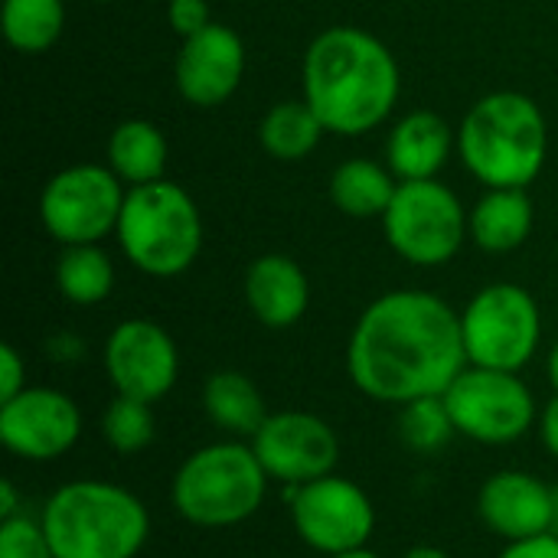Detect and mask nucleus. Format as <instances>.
<instances>
[{"instance_id": "obj_1", "label": "nucleus", "mask_w": 558, "mask_h": 558, "mask_svg": "<svg viewBox=\"0 0 558 558\" xmlns=\"http://www.w3.org/2000/svg\"><path fill=\"white\" fill-rule=\"evenodd\" d=\"M464 369L461 314L445 298L418 288L379 294L360 314L347 343L353 386L386 405L445 396Z\"/></svg>"}, {"instance_id": "obj_2", "label": "nucleus", "mask_w": 558, "mask_h": 558, "mask_svg": "<svg viewBox=\"0 0 558 558\" xmlns=\"http://www.w3.org/2000/svg\"><path fill=\"white\" fill-rule=\"evenodd\" d=\"M402 75L392 49L360 26L317 33L301 62V92L327 134L360 137L399 101Z\"/></svg>"}, {"instance_id": "obj_3", "label": "nucleus", "mask_w": 558, "mask_h": 558, "mask_svg": "<svg viewBox=\"0 0 558 558\" xmlns=\"http://www.w3.org/2000/svg\"><path fill=\"white\" fill-rule=\"evenodd\" d=\"M458 157L487 190H526L546 167L549 124L523 92H490L458 128Z\"/></svg>"}, {"instance_id": "obj_4", "label": "nucleus", "mask_w": 558, "mask_h": 558, "mask_svg": "<svg viewBox=\"0 0 558 558\" xmlns=\"http://www.w3.org/2000/svg\"><path fill=\"white\" fill-rule=\"evenodd\" d=\"M39 523L56 558H137L150 536L144 500L114 481L62 484Z\"/></svg>"}, {"instance_id": "obj_5", "label": "nucleus", "mask_w": 558, "mask_h": 558, "mask_svg": "<svg viewBox=\"0 0 558 558\" xmlns=\"http://www.w3.org/2000/svg\"><path fill=\"white\" fill-rule=\"evenodd\" d=\"M268 481L252 445L235 438L213 441L183 458L170 484V504L190 526L229 530L265 507Z\"/></svg>"}, {"instance_id": "obj_6", "label": "nucleus", "mask_w": 558, "mask_h": 558, "mask_svg": "<svg viewBox=\"0 0 558 558\" xmlns=\"http://www.w3.org/2000/svg\"><path fill=\"white\" fill-rule=\"evenodd\" d=\"M114 239L137 271L150 278H177L199 258L203 216L180 183L157 180L131 186Z\"/></svg>"}, {"instance_id": "obj_7", "label": "nucleus", "mask_w": 558, "mask_h": 558, "mask_svg": "<svg viewBox=\"0 0 558 558\" xmlns=\"http://www.w3.org/2000/svg\"><path fill=\"white\" fill-rule=\"evenodd\" d=\"M383 232L389 248L415 268L448 265L471 235L464 203L438 177L399 180V190L383 216Z\"/></svg>"}, {"instance_id": "obj_8", "label": "nucleus", "mask_w": 558, "mask_h": 558, "mask_svg": "<svg viewBox=\"0 0 558 558\" xmlns=\"http://www.w3.org/2000/svg\"><path fill=\"white\" fill-rule=\"evenodd\" d=\"M461 337L471 366L520 373L533 363L543 340L539 304L513 281L487 284L461 311Z\"/></svg>"}, {"instance_id": "obj_9", "label": "nucleus", "mask_w": 558, "mask_h": 558, "mask_svg": "<svg viewBox=\"0 0 558 558\" xmlns=\"http://www.w3.org/2000/svg\"><path fill=\"white\" fill-rule=\"evenodd\" d=\"M445 405L461 438L487 448H504L530 435L539 422V405L533 389L520 373L471 366L448 386Z\"/></svg>"}, {"instance_id": "obj_10", "label": "nucleus", "mask_w": 558, "mask_h": 558, "mask_svg": "<svg viewBox=\"0 0 558 558\" xmlns=\"http://www.w3.org/2000/svg\"><path fill=\"white\" fill-rule=\"evenodd\" d=\"M124 183L105 163H75L46 180L39 193V222L49 239L65 245H98L118 229Z\"/></svg>"}, {"instance_id": "obj_11", "label": "nucleus", "mask_w": 558, "mask_h": 558, "mask_svg": "<svg viewBox=\"0 0 558 558\" xmlns=\"http://www.w3.org/2000/svg\"><path fill=\"white\" fill-rule=\"evenodd\" d=\"M291 526L304 546L320 556H340L369 546L376 530V507L369 494L337 471L301 487L284 490Z\"/></svg>"}, {"instance_id": "obj_12", "label": "nucleus", "mask_w": 558, "mask_h": 558, "mask_svg": "<svg viewBox=\"0 0 558 558\" xmlns=\"http://www.w3.org/2000/svg\"><path fill=\"white\" fill-rule=\"evenodd\" d=\"M265 474L284 487H301L337 471L340 438L330 422L314 412H271L248 438Z\"/></svg>"}, {"instance_id": "obj_13", "label": "nucleus", "mask_w": 558, "mask_h": 558, "mask_svg": "<svg viewBox=\"0 0 558 558\" xmlns=\"http://www.w3.org/2000/svg\"><path fill=\"white\" fill-rule=\"evenodd\" d=\"M101 363L114 396H131L150 405L160 402L180 376V350L173 337L147 317L121 320L105 340Z\"/></svg>"}, {"instance_id": "obj_14", "label": "nucleus", "mask_w": 558, "mask_h": 558, "mask_svg": "<svg viewBox=\"0 0 558 558\" xmlns=\"http://www.w3.org/2000/svg\"><path fill=\"white\" fill-rule=\"evenodd\" d=\"M82 438V412L72 396L49 386H26L0 402V441L33 464L59 461Z\"/></svg>"}, {"instance_id": "obj_15", "label": "nucleus", "mask_w": 558, "mask_h": 558, "mask_svg": "<svg viewBox=\"0 0 558 558\" xmlns=\"http://www.w3.org/2000/svg\"><path fill=\"white\" fill-rule=\"evenodd\" d=\"M242 75H245V43L239 39L235 29L216 20L203 33L183 39L173 62L177 92L193 108H219L239 92Z\"/></svg>"}, {"instance_id": "obj_16", "label": "nucleus", "mask_w": 558, "mask_h": 558, "mask_svg": "<svg viewBox=\"0 0 558 558\" xmlns=\"http://www.w3.org/2000/svg\"><path fill=\"white\" fill-rule=\"evenodd\" d=\"M477 513L507 543L553 533V487L526 471H497L481 484Z\"/></svg>"}, {"instance_id": "obj_17", "label": "nucleus", "mask_w": 558, "mask_h": 558, "mask_svg": "<svg viewBox=\"0 0 558 558\" xmlns=\"http://www.w3.org/2000/svg\"><path fill=\"white\" fill-rule=\"evenodd\" d=\"M245 304L268 330L294 327L311 307L307 271L288 255H258L245 271Z\"/></svg>"}, {"instance_id": "obj_18", "label": "nucleus", "mask_w": 558, "mask_h": 558, "mask_svg": "<svg viewBox=\"0 0 558 558\" xmlns=\"http://www.w3.org/2000/svg\"><path fill=\"white\" fill-rule=\"evenodd\" d=\"M451 150H458V131L428 108L399 118L386 141V160L396 180H435L448 167Z\"/></svg>"}, {"instance_id": "obj_19", "label": "nucleus", "mask_w": 558, "mask_h": 558, "mask_svg": "<svg viewBox=\"0 0 558 558\" xmlns=\"http://www.w3.org/2000/svg\"><path fill=\"white\" fill-rule=\"evenodd\" d=\"M468 229L477 248L504 255L520 248L533 232V199L526 190H487L468 213Z\"/></svg>"}, {"instance_id": "obj_20", "label": "nucleus", "mask_w": 558, "mask_h": 558, "mask_svg": "<svg viewBox=\"0 0 558 558\" xmlns=\"http://www.w3.org/2000/svg\"><path fill=\"white\" fill-rule=\"evenodd\" d=\"M203 412L232 438H252L271 415L262 389L239 369H219L203 383Z\"/></svg>"}, {"instance_id": "obj_21", "label": "nucleus", "mask_w": 558, "mask_h": 558, "mask_svg": "<svg viewBox=\"0 0 558 558\" xmlns=\"http://www.w3.org/2000/svg\"><path fill=\"white\" fill-rule=\"evenodd\" d=\"M108 167L131 190L163 180L167 170V137L147 118L121 121L108 137Z\"/></svg>"}, {"instance_id": "obj_22", "label": "nucleus", "mask_w": 558, "mask_h": 558, "mask_svg": "<svg viewBox=\"0 0 558 558\" xmlns=\"http://www.w3.org/2000/svg\"><path fill=\"white\" fill-rule=\"evenodd\" d=\"M396 190V173L366 157L340 163L330 177V203L350 219H383Z\"/></svg>"}, {"instance_id": "obj_23", "label": "nucleus", "mask_w": 558, "mask_h": 558, "mask_svg": "<svg viewBox=\"0 0 558 558\" xmlns=\"http://www.w3.org/2000/svg\"><path fill=\"white\" fill-rule=\"evenodd\" d=\"M324 134H327V128L320 124V118L311 111V105L304 98L271 105L258 124V141H262L265 154L275 160H284V163L304 160L311 150H317Z\"/></svg>"}, {"instance_id": "obj_24", "label": "nucleus", "mask_w": 558, "mask_h": 558, "mask_svg": "<svg viewBox=\"0 0 558 558\" xmlns=\"http://www.w3.org/2000/svg\"><path fill=\"white\" fill-rule=\"evenodd\" d=\"M56 288L75 307L101 304L114 288V265L98 245H65L56 262Z\"/></svg>"}, {"instance_id": "obj_25", "label": "nucleus", "mask_w": 558, "mask_h": 558, "mask_svg": "<svg viewBox=\"0 0 558 558\" xmlns=\"http://www.w3.org/2000/svg\"><path fill=\"white\" fill-rule=\"evenodd\" d=\"M65 29L62 0H3V36L23 56H39Z\"/></svg>"}, {"instance_id": "obj_26", "label": "nucleus", "mask_w": 558, "mask_h": 558, "mask_svg": "<svg viewBox=\"0 0 558 558\" xmlns=\"http://www.w3.org/2000/svg\"><path fill=\"white\" fill-rule=\"evenodd\" d=\"M399 409H402L399 412V438L415 454H438L458 435L451 412L445 405V396L415 399Z\"/></svg>"}, {"instance_id": "obj_27", "label": "nucleus", "mask_w": 558, "mask_h": 558, "mask_svg": "<svg viewBox=\"0 0 558 558\" xmlns=\"http://www.w3.org/2000/svg\"><path fill=\"white\" fill-rule=\"evenodd\" d=\"M154 435H157V418L150 402L114 396L101 415V438L118 454H141L144 448H150Z\"/></svg>"}, {"instance_id": "obj_28", "label": "nucleus", "mask_w": 558, "mask_h": 558, "mask_svg": "<svg viewBox=\"0 0 558 558\" xmlns=\"http://www.w3.org/2000/svg\"><path fill=\"white\" fill-rule=\"evenodd\" d=\"M0 558H56L39 517L16 513L0 520Z\"/></svg>"}, {"instance_id": "obj_29", "label": "nucleus", "mask_w": 558, "mask_h": 558, "mask_svg": "<svg viewBox=\"0 0 558 558\" xmlns=\"http://www.w3.org/2000/svg\"><path fill=\"white\" fill-rule=\"evenodd\" d=\"M167 23L180 39H190L196 33H203L213 23L209 3L206 0H170L167 7Z\"/></svg>"}, {"instance_id": "obj_30", "label": "nucleus", "mask_w": 558, "mask_h": 558, "mask_svg": "<svg viewBox=\"0 0 558 558\" xmlns=\"http://www.w3.org/2000/svg\"><path fill=\"white\" fill-rule=\"evenodd\" d=\"M26 389V363L16 347H0V402L20 396Z\"/></svg>"}, {"instance_id": "obj_31", "label": "nucleus", "mask_w": 558, "mask_h": 558, "mask_svg": "<svg viewBox=\"0 0 558 558\" xmlns=\"http://www.w3.org/2000/svg\"><path fill=\"white\" fill-rule=\"evenodd\" d=\"M497 558H558V536L543 533V536H530L520 543H507V549Z\"/></svg>"}, {"instance_id": "obj_32", "label": "nucleus", "mask_w": 558, "mask_h": 558, "mask_svg": "<svg viewBox=\"0 0 558 558\" xmlns=\"http://www.w3.org/2000/svg\"><path fill=\"white\" fill-rule=\"evenodd\" d=\"M536 428H539V438H543V448L553 454L558 461V392L556 399H549V405L546 409H539V422H536Z\"/></svg>"}, {"instance_id": "obj_33", "label": "nucleus", "mask_w": 558, "mask_h": 558, "mask_svg": "<svg viewBox=\"0 0 558 558\" xmlns=\"http://www.w3.org/2000/svg\"><path fill=\"white\" fill-rule=\"evenodd\" d=\"M16 513H23V510H20L16 487H13V481H0V520H10V517H16Z\"/></svg>"}, {"instance_id": "obj_34", "label": "nucleus", "mask_w": 558, "mask_h": 558, "mask_svg": "<svg viewBox=\"0 0 558 558\" xmlns=\"http://www.w3.org/2000/svg\"><path fill=\"white\" fill-rule=\"evenodd\" d=\"M402 558H451L445 549H438V546H412L409 553Z\"/></svg>"}, {"instance_id": "obj_35", "label": "nucleus", "mask_w": 558, "mask_h": 558, "mask_svg": "<svg viewBox=\"0 0 558 558\" xmlns=\"http://www.w3.org/2000/svg\"><path fill=\"white\" fill-rule=\"evenodd\" d=\"M549 383H553V389L558 392V337H556V343H553V350H549Z\"/></svg>"}, {"instance_id": "obj_36", "label": "nucleus", "mask_w": 558, "mask_h": 558, "mask_svg": "<svg viewBox=\"0 0 558 558\" xmlns=\"http://www.w3.org/2000/svg\"><path fill=\"white\" fill-rule=\"evenodd\" d=\"M330 558H383L379 553H373L369 546H363V549H350V553H340V556H330Z\"/></svg>"}, {"instance_id": "obj_37", "label": "nucleus", "mask_w": 558, "mask_h": 558, "mask_svg": "<svg viewBox=\"0 0 558 558\" xmlns=\"http://www.w3.org/2000/svg\"><path fill=\"white\" fill-rule=\"evenodd\" d=\"M553 533L558 536V484H553Z\"/></svg>"}, {"instance_id": "obj_38", "label": "nucleus", "mask_w": 558, "mask_h": 558, "mask_svg": "<svg viewBox=\"0 0 558 558\" xmlns=\"http://www.w3.org/2000/svg\"><path fill=\"white\" fill-rule=\"evenodd\" d=\"M95 3H111V0H95Z\"/></svg>"}]
</instances>
